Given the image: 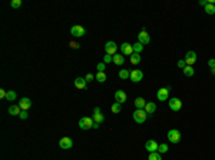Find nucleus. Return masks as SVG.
<instances>
[{"label":"nucleus","instance_id":"9d476101","mask_svg":"<svg viewBox=\"0 0 215 160\" xmlns=\"http://www.w3.org/2000/svg\"><path fill=\"white\" fill-rule=\"evenodd\" d=\"M115 100H116V103H125L126 100H128V96H126V93L123 92V90H116L115 92Z\"/></svg>","mask_w":215,"mask_h":160},{"label":"nucleus","instance_id":"6e6552de","mask_svg":"<svg viewBox=\"0 0 215 160\" xmlns=\"http://www.w3.org/2000/svg\"><path fill=\"white\" fill-rule=\"evenodd\" d=\"M70 34L73 36V37H82V36H85L86 34V30L82 27V26H73L72 29H70Z\"/></svg>","mask_w":215,"mask_h":160},{"label":"nucleus","instance_id":"39448f33","mask_svg":"<svg viewBox=\"0 0 215 160\" xmlns=\"http://www.w3.org/2000/svg\"><path fill=\"white\" fill-rule=\"evenodd\" d=\"M181 107H182V102H181L178 97H172V99H169V109H171L172 112H179Z\"/></svg>","mask_w":215,"mask_h":160},{"label":"nucleus","instance_id":"37998d69","mask_svg":"<svg viewBox=\"0 0 215 160\" xmlns=\"http://www.w3.org/2000/svg\"><path fill=\"white\" fill-rule=\"evenodd\" d=\"M211 73H212V75H215V67H212V69H211Z\"/></svg>","mask_w":215,"mask_h":160},{"label":"nucleus","instance_id":"423d86ee","mask_svg":"<svg viewBox=\"0 0 215 160\" xmlns=\"http://www.w3.org/2000/svg\"><path fill=\"white\" fill-rule=\"evenodd\" d=\"M133 83H139L140 80L143 79V72L139 70V69H135V70H132L130 72V77H129Z\"/></svg>","mask_w":215,"mask_h":160},{"label":"nucleus","instance_id":"f8f14e48","mask_svg":"<svg viewBox=\"0 0 215 160\" xmlns=\"http://www.w3.org/2000/svg\"><path fill=\"white\" fill-rule=\"evenodd\" d=\"M138 42L142 43L143 46H145V44H148V43L150 42V37H149V34H148L146 30H142V32L138 34Z\"/></svg>","mask_w":215,"mask_h":160},{"label":"nucleus","instance_id":"20e7f679","mask_svg":"<svg viewBox=\"0 0 215 160\" xmlns=\"http://www.w3.org/2000/svg\"><path fill=\"white\" fill-rule=\"evenodd\" d=\"M169 92H171V86H166V87L159 89L158 93H156L158 100H161V102H166V100H168V95H169Z\"/></svg>","mask_w":215,"mask_h":160},{"label":"nucleus","instance_id":"7c9ffc66","mask_svg":"<svg viewBox=\"0 0 215 160\" xmlns=\"http://www.w3.org/2000/svg\"><path fill=\"white\" fill-rule=\"evenodd\" d=\"M10 6L13 7V9H19V7L22 6V0H11Z\"/></svg>","mask_w":215,"mask_h":160},{"label":"nucleus","instance_id":"bb28decb","mask_svg":"<svg viewBox=\"0 0 215 160\" xmlns=\"http://www.w3.org/2000/svg\"><path fill=\"white\" fill-rule=\"evenodd\" d=\"M205 11H206V14H215V4H206L205 6Z\"/></svg>","mask_w":215,"mask_h":160},{"label":"nucleus","instance_id":"ea45409f","mask_svg":"<svg viewBox=\"0 0 215 160\" xmlns=\"http://www.w3.org/2000/svg\"><path fill=\"white\" fill-rule=\"evenodd\" d=\"M70 46H72L73 49H79V47H80V44H79V43H76V42H70Z\"/></svg>","mask_w":215,"mask_h":160},{"label":"nucleus","instance_id":"a211bd4d","mask_svg":"<svg viewBox=\"0 0 215 160\" xmlns=\"http://www.w3.org/2000/svg\"><path fill=\"white\" fill-rule=\"evenodd\" d=\"M148 114H152V113H155V110H156V105L153 103V102H146V106L143 109Z\"/></svg>","mask_w":215,"mask_h":160},{"label":"nucleus","instance_id":"1a4fd4ad","mask_svg":"<svg viewBox=\"0 0 215 160\" xmlns=\"http://www.w3.org/2000/svg\"><path fill=\"white\" fill-rule=\"evenodd\" d=\"M59 146H60V149L67 150L73 146V142H72L70 137H62V139L59 140Z\"/></svg>","mask_w":215,"mask_h":160},{"label":"nucleus","instance_id":"2eb2a0df","mask_svg":"<svg viewBox=\"0 0 215 160\" xmlns=\"http://www.w3.org/2000/svg\"><path fill=\"white\" fill-rule=\"evenodd\" d=\"M120 50H122V54H125V56H132L133 53V47H132V44H129V43H122V46H120Z\"/></svg>","mask_w":215,"mask_h":160},{"label":"nucleus","instance_id":"412c9836","mask_svg":"<svg viewBox=\"0 0 215 160\" xmlns=\"http://www.w3.org/2000/svg\"><path fill=\"white\" fill-rule=\"evenodd\" d=\"M145 106H146V102H145L143 97H136L135 99V107L136 109H145Z\"/></svg>","mask_w":215,"mask_h":160},{"label":"nucleus","instance_id":"ddd939ff","mask_svg":"<svg viewBox=\"0 0 215 160\" xmlns=\"http://www.w3.org/2000/svg\"><path fill=\"white\" fill-rule=\"evenodd\" d=\"M158 146H159V144H158V143H156L155 140H152V139L148 140V142L145 143V149L148 150L149 153H153V151H158Z\"/></svg>","mask_w":215,"mask_h":160},{"label":"nucleus","instance_id":"c756f323","mask_svg":"<svg viewBox=\"0 0 215 160\" xmlns=\"http://www.w3.org/2000/svg\"><path fill=\"white\" fill-rule=\"evenodd\" d=\"M110 109H112V113H119L120 109H122V105H120V103H113Z\"/></svg>","mask_w":215,"mask_h":160},{"label":"nucleus","instance_id":"f257e3e1","mask_svg":"<svg viewBox=\"0 0 215 160\" xmlns=\"http://www.w3.org/2000/svg\"><path fill=\"white\" fill-rule=\"evenodd\" d=\"M146 116H148V113L143 110V109H136L135 112H133V120L136 122V123H145V120H146Z\"/></svg>","mask_w":215,"mask_h":160},{"label":"nucleus","instance_id":"a878e982","mask_svg":"<svg viewBox=\"0 0 215 160\" xmlns=\"http://www.w3.org/2000/svg\"><path fill=\"white\" fill-rule=\"evenodd\" d=\"M119 77L120 79H128V77H130V72H128L126 69H122V70H119Z\"/></svg>","mask_w":215,"mask_h":160},{"label":"nucleus","instance_id":"cd10ccee","mask_svg":"<svg viewBox=\"0 0 215 160\" xmlns=\"http://www.w3.org/2000/svg\"><path fill=\"white\" fill-rule=\"evenodd\" d=\"M96 80H97V82H100V83L106 82V75H105V72H97Z\"/></svg>","mask_w":215,"mask_h":160},{"label":"nucleus","instance_id":"c85d7f7f","mask_svg":"<svg viewBox=\"0 0 215 160\" xmlns=\"http://www.w3.org/2000/svg\"><path fill=\"white\" fill-rule=\"evenodd\" d=\"M148 160H162L161 153H158V151H153V153H149V157H148Z\"/></svg>","mask_w":215,"mask_h":160},{"label":"nucleus","instance_id":"4be33fe9","mask_svg":"<svg viewBox=\"0 0 215 160\" xmlns=\"http://www.w3.org/2000/svg\"><path fill=\"white\" fill-rule=\"evenodd\" d=\"M130 63L139 64L140 63V54L139 53H132V56H130Z\"/></svg>","mask_w":215,"mask_h":160},{"label":"nucleus","instance_id":"5701e85b","mask_svg":"<svg viewBox=\"0 0 215 160\" xmlns=\"http://www.w3.org/2000/svg\"><path fill=\"white\" fill-rule=\"evenodd\" d=\"M194 73H195V70L192 69V66H186V67L183 69V75L186 76V77H192Z\"/></svg>","mask_w":215,"mask_h":160},{"label":"nucleus","instance_id":"4c0bfd02","mask_svg":"<svg viewBox=\"0 0 215 160\" xmlns=\"http://www.w3.org/2000/svg\"><path fill=\"white\" fill-rule=\"evenodd\" d=\"M208 66H209L211 69L215 67V59H209V60H208Z\"/></svg>","mask_w":215,"mask_h":160},{"label":"nucleus","instance_id":"a19ab883","mask_svg":"<svg viewBox=\"0 0 215 160\" xmlns=\"http://www.w3.org/2000/svg\"><path fill=\"white\" fill-rule=\"evenodd\" d=\"M199 4H201V6H206V4H208V1H206V0H201V1H199Z\"/></svg>","mask_w":215,"mask_h":160},{"label":"nucleus","instance_id":"9b49d317","mask_svg":"<svg viewBox=\"0 0 215 160\" xmlns=\"http://www.w3.org/2000/svg\"><path fill=\"white\" fill-rule=\"evenodd\" d=\"M185 63H186V66H192L195 62H196V53L195 52H188V53L185 54Z\"/></svg>","mask_w":215,"mask_h":160},{"label":"nucleus","instance_id":"f03ea898","mask_svg":"<svg viewBox=\"0 0 215 160\" xmlns=\"http://www.w3.org/2000/svg\"><path fill=\"white\" fill-rule=\"evenodd\" d=\"M168 140L173 143V144H176V143H179L181 142V132L178 130V129H171L169 132H168Z\"/></svg>","mask_w":215,"mask_h":160},{"label":"nucleus","instance_id":"7ed1b4c3","mask_svg":"<svg viewBox=\"0 0 215 160\" xmlns=\"http://www.w3.org/2000/svg\"><path fill=\"white\" fill-rule=\"evenodd\" d=\"M79 127L82 130H89L93 127V119L92 117H80L79 120Z\"/></svg>","mask_w":215,"mask_h":160},{"label":"nucleus","instance_id":"2f4dec72","mask_svg":"<svg viewBox=\"0 0 215 160\" xmlns=\"http://www.w3.org/2000/svg\"><path fill=\"white\" fill-rule=\"evenodd\" d=\"M168 151V144H165V143H162L158 146V153H166Z\"/></svg>","mask_w":215,"mask_h":160},{"label":"nucleus","instance_id":"4468645a","mask_svg":"<svg viewBox=\"0 0 215 160\" xmlns=\"http://www.w3.org/2000/svg\"><path fill=\"white\" fill-rule=\"evenodd\" d=\"M93 122H96V123H102L103 120H105V116L102 114V112H100V109L99 107H95L93 109Z\"/></svg>","mask_w":215,"mask_h":160},{"label":"nucleus","instance_id":"79ce46f5","mask_svg":"<svg viewBox=\"0 0 215 160\" xmlns=\"http://www.w3.org/2000/svg\"><path fill=\"white\" fill-rule=\"evenodd\" d=\"M100 127V123H96V122H93V129H99Z\"/></svg>","mask_w":215,"mask_h":160},{"label":"nucleus","instance_id":"72a5a7b5","mask_svg":"<svg viewBox=\"0 0 215 160\" xmlns=\"http://www.w3.org/2000/svg\"><path fill=\"white\" fill-rule=\"evenodd\" d=\"M96 69H97V72H105V63L103 62L102 63H97Z\"/></svg>","mask_w":215,"mask_h":160},{"label":"nucleus","instance_id":"473e14b6","mask_svg":"<svg viewBox=\"0 0 215 160\" xmlns=\"http://www.w3.org/2000/svg\"><path fill=\"white\" fill-rule=\"evenodd\" d=\"M110 62H113V56H109V54H106V56L103 57V63H110Z\"/></svg>","mask_w":215,"mask_h":160},{"label":"nucleus","instance_id":"b1692460","mask_svg":"<svg viewBox=\"0 0 215 160\" xmlns=\"http://www.w3.org/2000/svg\"><path fill=\"white\" fill-rule=\"evenodd\" d=\"M132 47H133V53H140L142 50H143V44L142 43H135V44H132Z\"/></svg>","mask_w":215,"mask_h":160},{"label":"nucleus","instance_id":"aec40b11","mask_svg":"<svg viewBox=\"0 0 215 160\" xmlns=\"http://www.w3.org/2000/svg\"><path fill=\"white\" fill-rule=\"evenodd\" d=\"M113 63L116 64V66H122V64L125 63V57H123V54H115L113 56Z\"/></svg>","mask_w":215,"mask_h":160},{"label":"nucleus","instance_id":"0eeeda50","mask_svg":"<svg viewBox=\"0 0 215 160\" xmlns=\"http://www.w3.org/2000/svg\"><path fill=\"white\" fill-rule=\"evenodd\" d=\"M116 50H118V46H116L115 42H108L106 44H105V52H106V54H109V56H115V54H116Z\"/></svg>","mask_w":215,"mask_h":160},{"label":"nucleus","instance_id":"58836bf2","mask_svg":"<svg viewBox=\"0 0 215 160\" xmlns=\"http://www.w3.org/2000/svg\"><path fill=\"white\" fill-rule=\"evenodd\" d=\"M6 96H7V92L1 89V90H0V97H1V99H6Z\"/></svg>","mask_w":215,"mask_h":160},{"label":"nucleus","instance_id":"dca6fc26","mask_svg":"<svg viewBox=\"0 0 215 160\" xmlns=\"http://www.w3.org/2000/svg\"><path fill=\"white\" fill-rule=\"evenodd\" d=\"M19 106H20L22 110H27V109L32 107V100L27 99V97H23V99H20V102H19Z\"/></svg>","mask_w":215,"mask_h":160},{"label":"nucleus","instance_id":"f3484780","mask_svg":"<svg viewBox=\"0 0 215 160\" xmlns=\"http://www.w3.org/2000/svg\"><path fill=\"white\" fill-rule=\"evenodd\" d=\"M22 113V109L19 105H11V106H9V114H11V116H19Z\"/></svg>","mask_w":215,"mask_h":160},{"label":"nucleus","instance_id":"6ab92c4d","mask_svg":"<svg viewBox=\"0 0 215 160\" xmlns=\"http://www.w3.org/2000/svg\"><path fill=\"white\" fill-rule=\"evenodd\" d=\"M86 82L83 77H76L75 79V87H77V89H86Z\"/></svg>","mask_w":215,"mask_h":160},{"label":"nucleus","instance_id":"e433bc0d","mask_svg":"<svg viewBox=\"0 0 215 160\" xmlns=\"http://www.w3.org/2000/svg\"><path fill=\"white\" fill-rule=\"evenodd\" d=\"M19 116H20V119H23V120L27 119V112H26V110H22V113L19 114Z\"/></svg>","mask_w":215,"mask_h":160},{"label":"nucleus","instance_id":"393cba45","mask_svg":"<svg viewBox=\"0 0 215 160\" xmlns=\"http://www.w3.org/2000/svg\"><path fill=\"white\" fill-rule=\"evenodd\" d=\"M6 99H7L9 102H14V100L17 99V95H16V92H13V90H9V92H7V96H6Z\"/></svg>","mask_w":215,"mask_h":160},{"label":"nucleus","instance_id":"c9c22d12","mask_svg":"<svg viewBox=\"0 0 215 160\" xmlns=\"http://www.w3.org/2000/svg\"><path fill=\"white\" fill-rule=\"evenodd\" d=\"M93 77H95V76L92 75V73H87L86 77H85V80H86V82H92V80H93Z\"/></svg>","mask_w":215,"mask_h":160},{"label":"nucleus","instance_id":"f704fd0d","mask_svg":"<svg viewBox=\"0 0 215 160\" xmlns=\"http://www.w3.org/2000/svg\"><path fill=\"white\" fill-rule=\"evenodd\" d=\"M178 67L183 70V69L186 67V63H185V60H179V62H178Z\"/></svg>","mask_w":215,"mask_h":160}]
</instances>
